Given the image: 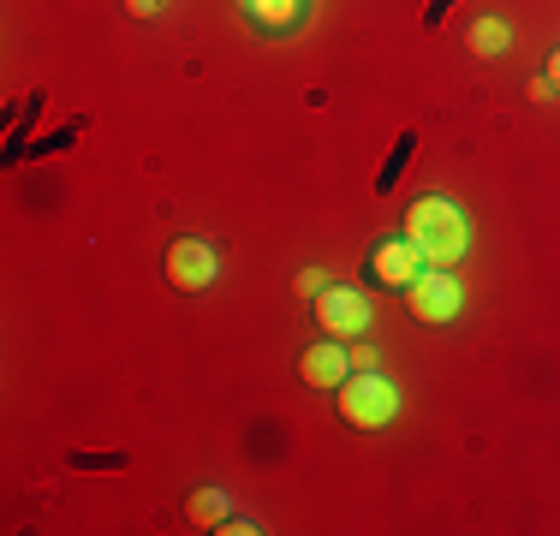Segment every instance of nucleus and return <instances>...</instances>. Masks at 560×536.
Instances as JSON below:
<instances>
[{"instance_id":"f257e3e1","label":"nucleus","mask_w":560,"mask_h":536,"mask_svg":"<svg viewBox=\"0 0 560 536\" xmlns=\"http://www.w3.org/2000/svg\"><path fill=\"white\" fill-rule=\"evenodd\" d=\"M406 238L418 245L423 268H453L471 250V221H465V209L447 203V197H418V203L406 209Z\"/></svg>"},{"instance_id":"f03ea898","label":"nucleus","mask_w":560,"mask_h":536,"mask_svg":"<svg viewBox=\"0 0 560 536\" xmlns=\"http://www.w3.org/2000/svg\"><path fill=\"white\" fill-rule=\"evenodd\" d=\"M399 411V394H394V382L388 375H376V370H352L340 382V418L352 423V429H382Z\"/></svg>"},{"instance_id":"7ed1b4c3","label":"nucleus","mask_w":560,"mask_h":536,"mask_svg":"<svg viewBox=\"0 0 560 536\" xmlns=\"http://www.w3.org/2000/svg\"><path fill=\"white\" fill-rule=\"evenodd\" d=\"M406 304L418 322H453L465 304V287L447 275V268H418V280L406 287Z\"/></svg>"},{"instance_id":"20e7f679","label":"nucleus","mask_w":560,"mask_h":536,"mask_svg":"<svg viewBox=\"0 0 560 536\" xmlns=\"http://www.w3.org/2000/svg\"><path fill=\"white\" fill-rule=\"evenodd\" d=\"M316 328L335 334V340L370 334V299L358 287H323L316 292Z\"/></svg>"},{"instance_id":"39448f33","label":"nucleus","mask_w":560,"mask_h":536,"mask_svg":"<svg viewBox=\"0 0 560 536\" xmlns=\"http://www.w3.org/2000/svg\"><path fill=\"white\" fill-rule=\"evenodd\" d=\"M215 268H221V257L203 245V238H173L167 245V287L203 292V287H215Z\"/></svg>"},{"instance_id":"423d86ee","label":"nucleus","mask_w":560,"mask_h":536,"mask_svg":"<svg viewBox=\"0 0 560 536\" xmlns=\"http://www.w3.org/2000/svg\"><path fill=\"white\" fill-rule=\"evenodd\" d=\"M370 268H376L382 287H411V280H418V268H423V257H418V245H411V238H388V245H376Z\"/></svg>"},{"instance_id":"0eeeda50","label":"nucleus","mask_w":560,"mask_h":536,"mask_svg":"<svg viewBox=\"0 0 560 536\" xmlns=\"http://www.w3.org/2000/svg\"><path fill=\"white\" fill-rule=\"evenodd\" d=\"M299 375H304L311 387H340L346 375H352V358H346L335 340H328V346H311V352L299 358Z\"/></svg>"},{"instance_id":"6e6552de","label":"nucleus","mask_w":560,"mask_h":536,"mask_svg":"<svg viewBox=\"0 0 560 536\" xmlns=\"http://www.w3.org/2000/svg\"><path fill=\"white\" fill-rule=\"evenodd\" d=\"M245 12L262 31H292V24L304 19V0H245Z\"/></svg>"},{"instance_id":"1a4fd4ad","label":"nucleus","mask_w":560,"mask_h":536,"mask_svg":"<svg viewBox=\"0 0 560 536\" xmlns=\"http://www.w3.org/2000/svg\"><path fill=\"white\" fill-rule=\"evenodd\" d=\"M185 518H191V525H203V531H215L221 518H226V494L221 489H197L191 501H185Z\"/></svg>"},{"instance_id":"9d476101","label":"nucleus","mask_w":560,"mask_h":536,"mask_svg":"<svg viewBox=\"0 0 560 536\" xmlns=\"http://www.w3.org/2000/svg\"><path fill=\"white\" fill-rule=\"evenodd\" d=\"M506 43H513V31H506L501 19H477V24H471V54H483V60L506 54Z\"/></svg>"},{"instance_id":"9b49d317","label":"nucleus","mask_w":560,"mask_h":536,"mask_svg":"<svg viewBox=\"0 0 560 536\" xmlns=\"http://www.w3.org/2000/svg\"><path fill=\"white\" fill-rule=\"evenodd\" d=\"M215 531H221V536H250V531H257V525H250V518H221Z\"/></svg>"},{"instance_id":"f8f14e48","label":"nucleus","mask_w":560,"mask_h":536,"mask_svg":"<svg viewBox=\"0 0 560 536\" xmlns=\"http://www.w3.org/2000/svg\"><path fill=\"white\" fill-rule=\"evenodd\" d=\"M323 287H328V280L316 275V268H304V275H299V292H311V299H316V292H323Z\"/></svg>"},{"instance_id":"ddd939ff","label":"nucleus","mask_w":560,"mask_h":536,"mask_svg":"<svg viewBox=\"0 0 560 536\" xmlns=\"http://www.w3.org/2000/svg\"><path fill=\"white\" fill-rule=\"evenodd\" d=\"M131 19H150V12H162V0H126Z\"/></svg>"},{"instance_id":"4468645a","label":"nucleus","mask_w":560,"mask_h":536,"mask_svg":"<svg viewBox=\"0 0 560 536\" xmlns=\"http://www.w3.org/2000/svg\"><path fill=\"white\" fill-rule=\"evenodd\" d=\"M549 84H560V48H555V60H549Z\"/></svg>"}]
</instances>
